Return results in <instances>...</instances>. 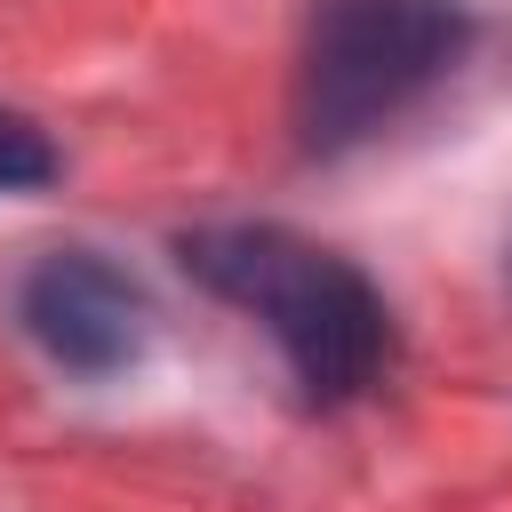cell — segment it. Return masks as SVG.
I'll return each mask as SVG.
<instances>
[{
    "label": "cell",
    "instance_id": "3",
    "mask_svg": "<svg viewBox=\"0 0 512 512\" xmlns=\"http://www.w3.org/2000/svg\"><path fill=\"white\" fill-rule=\"evenodd\" d=\"M24 336L64 368V376H120L144 352V288L96 256V248H56L24 272Z\"/></svg>",
    "mask_w": 512,
    "mask_h": 512
},
{
    "label": "cell",
    "instance_id": "4",
    "mask_svg": "<svg viewBox=\"0 0 512 512\" xmlns=\"http://www.w3.org/2000/svg\"><path fill=\"white\" fill-rule=\"evenodd\" d=\"M40 184H56V144L0 104V192H40Z\"/></svg>",
    "mask_w": 512,
    "mask_h": 512
},
{
    "label": "cell",
    "instance_id": "1",
    "mask_svg": "<svg viewBox=\"0 0 512 512\" xmlns=\"http://www.w3.org/2000/svg\"><path fill=\"white\" fill-rule=\"evenodd\" d=\"M176 256L208 296L264 320V336L288 352L304 400L336 408V400H360L384 376L392 312L368 288V272L344 264L336 248H320L288 224H200V232L176 240Z\"/></svg>",
    "mask_w": 512,
    "mask_h": 512
},
{
    "label": "cell",
    "instance_id": "2",
    "mask_svg": "<svg viewBox=\"0 0 512 512\" xmlns=\"http://www.w3.org/2000/svg\"><path fill=\"white\" fill-rule=\"evenodd\" d=\"M472 48L464 0H320L296 56L304 152H352L440 88Z\"/></svg>",
    "mask_w": 512,
    "mask_h": 512
}]
</instances>
